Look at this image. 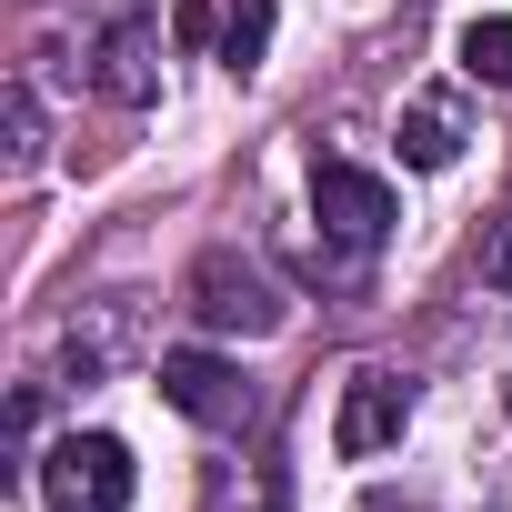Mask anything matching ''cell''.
<instances>
[{
    "mask_svg": "<svg viewBox=\"0 0 512 512\" xmlns=\"http://www.w3.org/2000/svg\"><path fill=\"white\" fill-rule=\"evenodd\" d=\"M91 81H101V101L141 111V101L161 91V41H151V21H111L101 51H91Z\"/></svg>",
    "mask_w": 512,
    "mask_h": 512,
    "instance_id": "cell-6",
    "label": "cell"
},
{
    "mask_svg": "<svg viewBox=\"0 0 512 512\" xmlns=\"http://www.w3.org/2000/svg\"><path fill=\"white\" fill-rule=\"evenodd\" d=\"M41 502L51 512H131V442L111 432H61L41 452Z\"/></svg>",
    "mask_w": 512,
    "mask_h": 512,
    "instance_id": "cell-1",
    "label": "cell"
},
{
    "mask_svg": "<svg viewBox=\"0 0 512 512\" xmlns=\"http://www.w3.org/2000/svg\"><path fill=\"white\" fill-rule=\"evenodd\" d=\"M312 221L352 251V262H372V251L392 241L402 211H392V181H382V171H362V161H322V171H312Z\"/></svg>",
    "mask_w": 512,
    "mask_h": 512,
    "instance_id": "cell-2",
    "label": "cell"
},
{
    "mask_svg": "<svg viewBox=\"0 0 512 512\" xmlns=\"http://www.w3.org/2000/svg\"><path fill=\"white\" fill-rule=\"evenodd\" d=\"M462 71L492 81V91H512V21H472L462 31Z\"/></svg>",
    "mask_w": 512,
    "mask_h": 512,
    "instance_id": "cell-10",
    "label": "cell"
},
{
    "mask_svg": "<svg viewBox=\"0 0 512 512\" xmlns=\"http://www.w3.org/2000/svg\"><path fill=\"white\" fill-rule=\"evenodd\" d=\"M482 282H492V292H512V211H502V221H492V241H482Z\"/></svg>",
    "mask_w": 512,
    "mask_h": 512,
    "instance_id": "cell-12",
    "label": "cell"
},
{
    "mask_svg": "<svg viewBox=\"0 0 512 512\" xmlns=\"http://www.w3.org/2000/svg\"><path fill=\"white\" fill-rule=\"evenodd\" d=\"M161 402L191 412L201 432H241V422H251V382H241V362H221V352H161Z\"/></svg>",
    "mask_w": 512,
    "mask_h": 512,
    "instance_id": "cell-3",
    "label": "cell"
},
{
    "mask_svg": "<svg viewBox=\"0 0 512 512\" xmlns=\"http://www.w3.org/2000/svg\"><path fill=\"white\" fill-rule=\"evenodd\" d=\"M452 151H462V111H452V101H412V111H402V161H412V171H442Z\"/></svg>",
    "mask_w": 512,
    "mask_h": 512,
    "instance_id": "cell-7",
    "label": "cell"
},
{
    "mask_svg": "<svg viewBox=\"0 0 512 512\" xmlns=\"http://www.w3.org/2000/svg\"><path fill=\"white\" fill-rule=\"evenodd\" d=\"M211 512H292V502H282V472H262V462L231 472V462H221V472H211Z\"/></svg>",
    "mask_w": 512,
    "mask_h": 512,
    "instance_id": "cell-9",
    "label": "cell"
},
{
    "mask_svg": "<svg viewBox=\"0 0 512 512\" xmlns=\"http://www.w3.org/2000/svg\"><path fill=\"white\" fill-rule=\"evenodd\" d=\"M191 312H201L211 332H282V292L251 272V262H231V251H201V272H191Z\"/></svg>",
    "mask_w": 512,
    "mask_h": 512,
    "instance_id": "cell-5",
    "label": "cell"
},
{
    "mask_svg": "<svg viewBox=\"0 0 512 512\" xmlns=\"http://www.w3.org/2000/svg\"><path fill=\"white\" fill-rule=\"evenodd\" d=\"M0 121H11V171H31V161H41V111H31L21 81H11V101H0Z\"/></svg>",
    "mask_w": 512,
    "mask_h": 512,
    "instance_id": "cell-11",
    "label": "cell"
},
{
    "mask_svg": "<svg viewBox=\"0 0 512 512\" xmlns=\"http://www.w3.org/2000/svg\"><path fill=\"white\" fill-rule=\"evenodd\" d=\"M272 51V0H231L221 11V71H262Z\"/></svg>",
    "mask_w": 512,
    "mask_h": 512,
    "instance_id": "cell-8",
    "label": "cell"
},
{
    "mask_svg": "<svg viewBox=\"0 0 512 512\" xmlns=\"http://www.w3.org/2000/svg\"><path fill=\"white\" fill-rule=\"evenodd\" d=\"M402 432H412V382H402V372H382V362H372V372H352V382H342L332 452H342V462H372V452H392Z\"/></svg>",
    "mask_w": 512,
    "mask_h": 512,
    "instance_id": "cell-4",
    "label": "cell"
}]
</instances>
